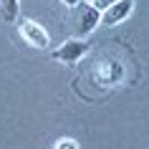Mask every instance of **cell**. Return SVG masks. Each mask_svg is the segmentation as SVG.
Returning <instances> with one entry per match:
<instances>
[{
  "instance_id": "obj_1",
  "label": "cell",
  "mask_w": 149,
  "mask_h": 149,
  "mask_svg": "<svg viewBox=\"0 0 149 149\" xmlns=\"http://www.w3.org/2000/svg\"><path fill=\"white\" fill-rule=\"evenodd\" d=\"M66 25H68V31L73 36H86V33H91L99 25V10L88 0H79L76 5H71Z\"/></svg>"
},
{
  "instance_id": "obj_2",
  "label": "cell",
  "mask_w": 149,
  "mask_h": 149,
  "mask_svg": "<svg viewBox=\"0 0 149 149\" xmlns=\"http://www.w3.org/2000/svg\"><path fill=\"white\" fill-rule=\"evenodd\" d=\"M86 53H88V43L81 40V38H73V40H66L61 48H56L53 53H51V58L58 61V63H76Z\"/></svg>"
},
{
  "instance_id": "obj_3",
  "label": "cell",
  "mask_w": 149,
  "mask_h": 149,
  "mask_svg": "<svg viewBox=\"0 0 149 149\" xmlns=\"http://www.w3.org/2000/svg\"><path fill=\"white\" fill-rule=\"evenodd\" d=\"M132 8H134V0H116V3L109 5L104 13H99V23L101 25H116L132 13Z\"/></svg>"
},
{
  "instance_id": "obj_4",
  "label": "cell",
  "mask_w": 149,
  "mask_h": 149,
  "mask_svg": "<svg viewBox=\"0 0 149 149\" xmlns=\"http://www.w3.org/2000/svg\"><path fill=\"white\" fill-rule=\"evenodd\" d=\"M20 36H23L25 43H31V46H36V48H46L48 40H51V36H48L36 20H23V23H20Z\"/></svg>"
},
{
  "instance_id": "obj_5",
  "label": "cell",
  "mask_w": 149,
  "mask_h": 149,
  "mask_svg": "<svg viewBox=\"0 0 149 149\" xmlns=\"http://www.w3.org/2000/svg\"><path fill=\"white\" fill-rule=\"evenodd\" d=\"M3 18L8 23L18 18V0H3Z\"/></svg>"
},
{
  "instance_id": "obj_6",
  "label": "cell",
  "mask_w": 149,
  "mask_h": 149,
  "mask_svg": "<svg viewBox=\"0 0 149 149\" xmlns=\"http://www.w3.org/2000/svg\"><path fill=\"white\" fill-rule=\"evenodd\" d=\"M56 149H79V141H73V139H61L58 144H56Z\"/></svg>"
},
{
  "instance_id": "obj_7",
  "label": "cell",
  "mask_w": 149,
  "mask_h": 149,
  "mask_svg": "<svg viewBox=\"0 0 149 149\" xmlns=\"http://www.w3.org/2000/svg\"><path fill=\"white\" fill-rule=\"evenodd\" d=\"M114 3H116V0H94L91 5H94L96 10H106V8H109V5H114Z\"/></svg>"
},
{
  "instance_id": "obj_8",
  "label": "cell",
  "mask_w": 149,
  "mask_h": 149,
  "mask_svg": "<svg viewBox=\"0 0 149 149\" xmlns=\"http://www.w3.org/2000/svg\"><path fill=\"white\" fill-rule=\"evenodd\" d=\"M61 3H63V5H68V8H71V5H76L79 0H61Z\"/></svg>"
}]
</instances>
